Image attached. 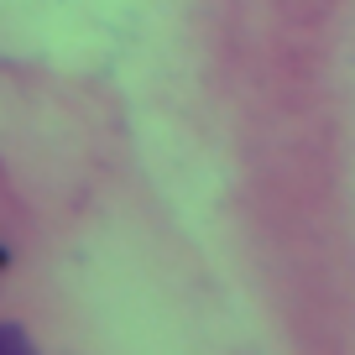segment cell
Returning <instances> with one entry per match:
<instances>
[{
	"label": "cell",
	"instance_id": "6da1fadb",
	"mask_svg": "<svg viewBox=\"0 0 355 355\" xmlns=\"http://www.w3.org/2000/svg\"><path fill=\"white\" fill-rule=\"evenodd\" d=\"M0 355H37V345L26 340L16 324H0Z\"/></svg>",
	"mask_w": 355,
	"mask_h": 355
},
{
	"label": "cell",
	"instance_id": "7a4b0ae2",
	"mask_svg": "<svg viewBox=\"0 0 355 355\" xmlns=\"http://www.w3.org/2000/svg\"><path fill=\"white\" fill-rule=\"evenodd\" d=\"M6 261H11V256H6V251H0V266H6Z\"/></svg>",
	"mask_w": 355,
	"mask_h": 355
}]
</instances>
